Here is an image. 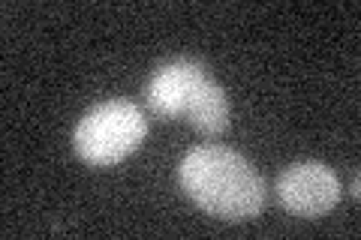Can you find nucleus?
<instances>
[{
    "label": "nucleus",
    "instance_id": "obj_1",
    "mask_svg": "<svg viewBox=\"0 0 361 240\" xmlns=\"http://www.w3.org/2000/svg\"><path fill=\"white\" fill-rule=\"evenodd\" d=\"M178 180L202 210L226 222L253 220L265 204V184L253 163L220 144L193 147L180 159Z\"/></svg>",
    "mask_w": 361,
    "mask_h": 240
},
{
    "label": "nucleus",
    "instance_id": "obj_2",
    "mask_svg": "<svg viewBox=\"0 0 361 240\" xmlns=\"http://www.w3.org/2000/svg\"><path fill=\"white\" fill-rule=\"evenodd\" d=\"M145 135L148 120L142 108L130 99H109L78 120L73 144L87 165H115L139 151Z\"/></svg>",
    "mask_w": 361,
    "mask_h": 240
},
{
    "label": "nucleus",
    "instance_id": "obj_3",
    "mask_svg": "<svg viewBox=\"0 0 361 240\" xmlns=\"http://www.w3.org/2000/svg\"><path fill=\"white\" fill-rule=\"evenodd\" d=\"M280 204L304 220L329 213L341 198V180L325 163H295L277 177Z\"/></svg>",
    "mask_w": 361,
    "mask_h": 240
},
{
    "label": "nucleus",
    "instance_id": "obj_4",
    "mask_svg": "<svg viewBox=\"0 0 361 240\" xmlns=\"http://www.w3.org/2000/svg\"><path fill=\"white\" fill-rule=\"evenodd\" d=\"M211 82V72L199 61H169L151 75L148 106L160 118H184L199 90Z\"/></svg>",
    "mask_w": 361,
    "mask_h": 240
},
{
    "label": "nucleus",
    "instance_id": "obj_5",
    "mask_svg": "<svg viewBox=\"0 0 361 240\" xmlns=\"http://www.w3.org/2000/svg\"><path fill=\"white\" fill-rule=\"evenodd\" d=\"M229 114H232V106H229V96L226 90L214 82L205 84L199 90V96L193 99V106L187 108L184 118L190 120V127L196 132H205V135H217L229 127Z\"/></svg>",
    "mask_w": 361,
    "mask_h": 240
}]
</instances>
